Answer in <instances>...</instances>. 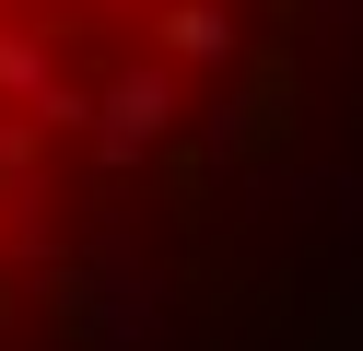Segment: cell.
<instances>
[{
  "label": "cell",
  "mask_w": 363,
  "mask_h": 351,
  "mask_svg": "<svg viewBox=\"0 0 363 351\" xmlns=\"http://www.w3.org/2000/svg\"><path fill=\"white\" fill-rule=\"evenodd\" d=\"M281 0H0V351H35L246 94Z\"/></svg>",
  "instance_id": "cell-1"
}]
</instances>
